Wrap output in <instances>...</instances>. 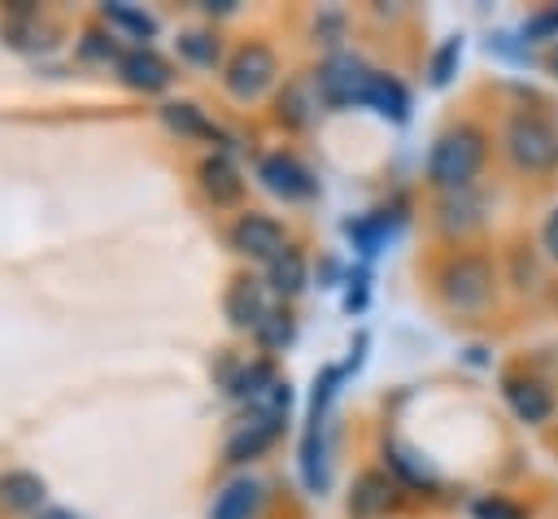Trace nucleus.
<instances>
[{
    "mask_svg": "<svg viewBox=\"0 0 558 519\" xmlns=\"http://www.w3.org/2000/svg\"><path fill=\"white\" fill-rule=\"evenodd\" d=\"M362 105L375 109V113H384L388 122H405L410 118V92H405V83L397 74H384V70L371 74V83L362 92Z\"/></svg>",
    "mask_w": 558,
    "mask_h": 519,
    "instance_id": "obj_17",
    "label": "nucleus"
},
{
    "mask_svg": "<svg viewBox=\"0 0 558 519\" xmlns=\"http://www.w3.org/2000/svg\"><path fill=\"white\" fill-rule=\"evenodd\" d=\"M314 74H318L323 100L336 105V109H349V105H362V92H366V83H371L375 70L357 52H331Z\"/></svg>",
    "mask_w": 558,
    "mask_h": 519,
    "instance_id": "obj_7",
    "label": "nucleus"
},
{
    "mask_svg": "<svg viewBox=\"0 0 558 519\" xmlns=\"http://www.w3.org/2000/svg\"><path fill=\"white\" fill-rule=\"evenodd\" d=\"M436 292L449 310L458 314H475L493 301L497 292V270L484 253H449L436 270Z\"/></svg>",
    "mask_w": 558,
    "mask_h": 519,
    "instance_id": "obj_3",
    "label": "nucleus"
},
{
    "mask_svg": "<svg viewBox=\"0 0 558 519\" xmlns=\"http://www.w3.org/2000/svg\"><path fill=\"white\" fill-rule=\"evenodd\" d=\"M401 222H405V214H397V209H371L362 218H349L344 222V236L353 240V249L362 257H375L379 249H388V240L401 231Z\"/></svg>",
    "mask_w": 558,
    "mask_h": 519,
    "instance_id": "obj_15",
    "label": "nucleus"
},
{
    "mask_svg": "<svg viewBox=\"0 0 558 519\" xmlns=\"http://www.w3.org/2000/svg\"><path fill=\"white\" fill-rule=\"evenodd\" d=\"M179 57L192 61V65H201V70H214L222 61V44H218L214 31H183L179 35Z\"/></svg>",
    "mask_w": 558,
    "mask_h": 519,
    "instance_id": "obj_24",
    "label": "nucleus"
},
{
    "mask_svg": "<svg viewBox=\"0 0 558 519\" xmlns=\"http://www.w3.org/2000/svg\"><path fill=\"white\" fill-rule=\"evenodd\" d=\"M266 283H270V292L275 297H296L305 283H310V262H305V253L296 249V244H288L270 266H266Z\"/></svg>",
    "mask_w": 558,
    "mask_h": 519,
    "instance_id": "obj_20",
    "label": "nucleus"
},
{
    "mask_svg": "<svg viewBox=\"0 0 558 519\" xmlns=\"http://www.w3.org/2000/svg\"><path fill=\"white\" fill-rule=\"evenodd\" d=\"M484 222V201L466 188V192H445L440 205H436V227L445 236H466Z\"/></svg>",
    "mask_w": 558,
    "mask_h": 519,
    "instance_id": "obj_18",
    "label": "nucleus"
},
{
    "mask_svg": "<svg viewBox=\"0 0 558 519\" xmlns=\"http://www.w3.org/2000/svg\"><path fill=\"white\" fill-rule=\"evenodd\" d=\"M283 423H288V419H279V414L244 410V419L231 427V436H227V445H222V458H227L231 467H244V462L262 458V454L283 436Z\"/></svg>",
    "mask_w": 558,
    "mask_h": 519,
    "instance_id": "obj_9",
    "label": "nucleus"
},
{
    "mask_svg": "<svg viewBox=\"0 0 558 519\" xmlns=\"http://www.w3.org/2000/svg\"><path fill=\"white\" fill-rule=\"evenodd\" d=\"M105 17L113 26H122L126 35H135V39H153L157 35V17L144 13V9H135V4H126V0H109L105 4Z\"/></svg>",
    "mask_w": 558,
    "mask_h": 519,
    "instance_id": "obj_26",
    "label": "nucleus"
},
{
    "mask_svg": "<svg viewBox=\"0 0 558 519\" xmlns=\"http://www.w3.org/2000/svg\"><path fill=\"white\" fill-rule=\"evenodd\" d=\"M471 519H527V506L514 502L510 493H475L471 497Z\"/></svg>",
    "mask_w": 558,
    "mask_h": 519,
    "instance_id": "obj_27",
    "label": "nucleus"
},
{
    "mask_svg": "<svg viewBox=\"0 0 558 519\" xmlns=\"http://www.w3.org/2000/svg\"><path fill=\"white\" fill-rule=\"evenodd\" d=\"M83 57H113V61H118L122 52H118L113 44H105V35H96V31H87V35H83Z\"/></svg>",
    "mask_w": 558,
    "mask_h": 519,
    "instance_id": "obj_31",
    "label": "nucleus"
},
{
    "mask_svg": "<svg viewBox=\"0 0 558 519\" xmlns=\"http://www.w3.org/2000/svg\"><path fill=\"white\" fill-rule=\"evenodd\" d=\"M257 179H262V188L270 192V196H279V201H288V205H301V201H314L318 196V179H314V170L296 157V153H266L262 161H257Z\"/></svg>",
    "mask_w": 558,
    "mask_h": 519,
    "instance_id": "obj_5",
    "label": "nucleus"
},
{
    "mask_svg": "<svg viewBox=\"0 0 558 519\" xmlns=\"http://www.w3.org/2000/svg\"><path fill=\"white\" fill-rule=\"evenodd\" d=\"M397 497H401V484H397L388 471L371 467V471H362V475L353 480V488H349V515H353V519H379V515H388V510L397 506Z\"/></svg>",
    "mask_w": 558,
    "mask_h": 519,
    "instance_id": "obj_11",
    "label": "nucleus"
},
{
    "mask_svg": "<svg viewBox=\"0 0 558 519\" xmlns=\"http://www.w3.org/2000/svg\"><path fill=\"white\" fill-rule=\"evenodd\" d=\"M48 497V484L35 471H4L0 475V506L4 510H39Z\"/></svg>",
    "mask_w": 558,
    "mask_h": 519,
    "instance_id": "obj_21",
    "label": "nucleus"
},
{
    "mask_svg": "<svg viewBox=\"0 0 558 519\" xmlns=\"http://www.w3.org/2000/svg\"><path fill=\"white\" fill-rule=\"evenodd\" d=\"M196 174H201V188H205V196L214 205H231L244 192V179H240V170H235V161L227 153H209Z\"/></svg>",
    "mask_w": 558,
    "mask_h": 519,
    "instance_id": "obj_19",
    "label": "nucleus"
},
{
    "mask_svg": "<svg viewBox=\"0 0 558 519\" xmlns=\"http://www.w3.org/2000/svg\"><path fill=\"white\" fill-rule=\"evenodd\" d=\"M39 519H78V515L65 510V506H48V510H39Z\"/></svg>",
    "mask_w": 558,
    "mask_h": 519,
    "instance_id": "obj_34",
    "label": "nucleus"
},
{
    "mask_svg": "<svg viewBox=\"0 0 558 519\" xmlns=\"http://www.w3.org/2000/svg\"><path fill=\"white\" fill-rule=\"evenodd\" d=\"M366 283H371L366 270H349V275H344V310H349V314H357V310L366 305Z\"/></svg>",
    "mask_w": 558,
    "mask_h": 519,
    "instance_id": "obj_29",
    "label": "nucleus"
},
{
    "mask_svg": "<svg viewBox=\"0 0 558 519\" xmlns=\"http://www.w3.org/2000/svg\"><path fill=\"white\" fill-rule=\"evenodd\" d=\"M253 336H257V345H262L266 353H283V349L296 340V318H292L283 305H270V314L262 318V327H257Z\"/></svg>",
    "mask_w": 558,
    "mask_h": 519,
    "instance_id": "obj_23",
    "label": "nucleus"
},
{
    "mask_svg": "<svg viewBox=\"0 0 558 519\" xmlns=\"http://www.w3.org/2000/svg\"><path fill=\"white\" fill-rule=\"evenodd\" d=\"M266 502V488L257 475H235L227 480L218 493H214V506H209V519H257Z\"/></svg>",
    "mask_w": 558,
    "mask_h": 519,
    "instance_id": "obj_14",
    "label": "nucleus"
},
{
    "mask_svg": "<svg viewBox=\"0 0 558 519\" xmlns=\"http://www.w3.org/2000/svg\"><path fill=\"white\" fill-rule=\"evenodd\" d=\"M501 153L519 174L558 170V122L541 109H514L501 122Z\"/></svg>",
    "mask_w": 558,
    "mask_h": 519,
    "instance_id": "obj_2",
    "label": "nucleus"
},
{
    "mask_svg": "<svg viewBox=\"0 0 558 519\" xmlns=\"http://www.w3.org/2000/svg\"><path fill=\"white\" fill-rule=\"evenodd\" d=\"M201 9L209 17H222V13H235V0H201Z\"/></svg>",
    "mask_w": 558,
    "mask_h": 519,
    "instance_id": "obj_32",
    "label": "nucleus"
},
{
    "mask_svg": "<svg viewBox=\"0 0 558 519\" xmlns=\"http://www.w3.org/2000/svg\"><path fill=\"white\" fill-rule=\"evenodd\" d=\"M227 244H231L240 257H248V262H266V266H270V262L288 249V231H283L279 218L248 209V214H240V218L227 227Z\"/></svg>",
    "mask_w": 558,
    "mask_h": 519,
    "instance_id": "obj_6",
    "label": "nucleus"
},
{
    "mask_svg": "<svg viewBox=\"0 0 558 519\" xmlns=\"http://www.w3.org/2000/svg\"><path fill=\"white\" fill-rule=\"evenodd\" d=\"M384 462H388V475H392L397 484H410V488H432V484H436V471H432L414 449H405V445H397V440L384 445Z\"/></svg>",
    "mask_w": 558,
    "mask_h": 519,
    "instance_id": "obj_22",
    "label": "nucleus"
},
{
    "mask_svg": "<svg viewBox=\"0 0 558 519\" xmlns=\"http://www.w3.org/2000/svg\"><path fill=\"white\" fill-rule=\"evenodd\" d=\"M541 65H545V74H554V79H558V44H549V48H545Z\"/></svg>",
    "mask_w": 558,
    "mask_h": 519,
    "instance_id": "obj_33",
    "label": "nucleus"
},
{
    "mask_svg": "<svg viewBox=\"0 0 558 519\" xmlns=\"http://www.w3.org/2000/svg\"><path fill=\"white\" fill-rule=\"evenodd\" d=\"M458 65H462V35H445L436 44L432 61H427V83L432 87H449L453 74H458Z\"/></svg>",
    "mask_w": 558,
    "mask_h": 519,
    "instance_id": "obj_25",
    "label": "nucleus"
},
{
    "mask_svg": "<svg viewBox=\"0 0 558 519\" xmlns=\"http://www.w3.org/2000/svg\"><path fill=\"white\" fill-rule=\"evenodd\" d=\"M222 314H227V323H231L235 331H257L262 318L270 314V301H266L262 279L235 275V279L227 283V292H222Z\"/></svg>",
    "mask_w": 558,
    "mask_h": 519,
    "instance_id": "obj_10",
    "label": "nucleus"
},
{
    "mask_svg": "<svg viewBox=\"0 0 558 519\" xmlns=\"http://www.w3.org/2000/svg\"><path fill=\"white\" fill-rule=\"evenodd\" d=\"M275 74H279V61H275V52L266 48V44H257V39H248V44H240L231 57H227V65H222V87H227V96L231 100H257L270 83H275Z\"/></svg>",
    "mask_w": 558,
    "mask_h": 519,
    "instance_id": "obj_4",
    "label": "nucleus"
},
{
    "mask_svg": "<svg viewBox=\"0 0 558 519\" xmlns=\"http://www.w3.org/2000/svg\"><path fill=\"white\" fill-rule=\"evenodd\" d=\"M541 249H545L549 262H558V201H554V209L541 222Z\"/></svg>",
    "mask_w": 558,
    "mask_h": 519,
    "instance_id": "obj_30",
    "label": "nucleus"
},
{
    "mask_svg": "<svg viewBox=\"0 0 558 519\" xmlns=\"http://www.w3.org/2000/svg\"><path fill=\"white\" fill-rule=\"evenodd\" d=\"M161 122L174 131V135H183V140H205V144H227V131L201 109V105H192V100H166L161 109Z\"/></svg>",
    "mask_w": 558,
    "mask_h": 519,
    "instance_id": "obj_16",
    "label": "nucleus"
},
{
    "mask_svg": "<svg viewBox=\"0 0 558 519\" xmlns=\"http://www.w3.org/2000/svg\"><path fill=\"white\" fill-rule=\"evenodd\" d=\"M488 161V131L475 122H453L445 126L432 148H427V183L445 192H466Z\"/></svg>",
    "mask_w": 558,
    "mask_h": 519,
    "instance_id": "obj_1",
    "label": "nucleus"
},
{
    "mask_svg": "<svg viewBox=\"0 0 558 519\" xmlns=\"http://www.w3.org/2000/svg\"><path fill=\"white\" fill-rule=\"evenodd\" d=\"M519 35H523V44H545V48L558 44V4H545L532 17H523Z\"/></svg>",
    "mask_w": 558,
    "mask_h": 519,
    "instance_id": "obj_28",
    "label": "nucleus"
},
{
    "mask_svg": "<svg viewBox=\"0 0 558 519\" xmlns=\"http://www.w3.org/2000/svg\"><path fill=\"white\" fill-rule=\"evenodd\" d=\"M118 74H122V83H126V87H135V92H166V87H170V79H174L170 61H166V57H157L148 44L126 48V52L118 57Z\"/></svg>",
    "mask_w": 558,
    "mask_h": 519,
    "instance_id": "obj_12",
    "label": "nucleus"
},
{
    "mask_svg": "<svg viewBox=\"0 0 558 519\" xmlns=\"http://www.w3.org/2000/svg\"><path fill=\"white\" fill-rule=\"evenodd\" d=\"M501 401H506L510 414H514L519 423H527V427H541V423H549V419L558 414L554 388H549L545 379L527 375V371H506V375H501Z\"/></svg>",
    "mask_w": 558,
    "mask_h": 519,
    "instance_id": "obj_8",
    "label": "nucleus"
},
{
    "mask_svg": "<svg viewBox=\"0 0 558 519\" xmlns=\"http://www.w3.org/2000/svg\"><path fill=\"white\" fill-rule=\"evenodd\" d=\"M323 87H318V74H292L279 92V122L288 126H310L323 109Z\"/></svg>",
    "mask_w": 558,
    "mask_h": 519,
    "instance_id": "obj_13",
    "label": "nucleus"
}]
</instances>
